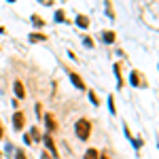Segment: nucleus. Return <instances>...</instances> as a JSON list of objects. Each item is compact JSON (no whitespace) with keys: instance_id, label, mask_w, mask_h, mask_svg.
I'll use <instances>...</instances> for the list:
<instances>
[{"instance_id":"f257e3e1","label":"nucleus","mask_w":159,"mask_h":159,"mask_svg":"<svg viewBox=\"0 0 159 159\" xmlns=\"http://www.w3.org/2000/svg\"><path fill=\"white\" fill-rule=\"evenodd\" d=\"M74 132H76V136H79L81 140H87L89 134H91V123L87 121V119H79L76 125H74Z\"/></svg>"},{"instance_id":"f03ea898","label":"nucleus","mask_w":159,"mask_h":159,"mask_svg":"<svg viewBox=\"0 0 159 159\" xmlns=\"http://www.w3.org/2000/svg\"><path fill=\"white\" fill-rule=\"evenodd\" d=\"M43 140H45V147L49 148V153H51V155H53V157H60V153H57V147H55V142H53V138H51V136L47 134L45 138H43Z\"/></svg>"},{"instance_id":"7ed1b4c3","label":"nucleus","mask_w":159,"mask_h":159,"mask_svg":"<svg viewBox=\"0 0 159 159\" xmlns=\"http://www.w3.org/2000/svg\"><path fill=\"white\" fill-rule=\"evenodd\" d=\"M70 81H72V85L76 87V89H85V81H83L76 72H70Z\"/></svg>"},{"instance_id":"20e7f679","label":"nucleus","mask_w":159,"mask_h":159,"mask_svg":"<svg viewBox=\"0 0 159 159\" xmlns=\"http://www.w3.org/2000/svg\"><path fill=\"white\" fill-rule=\"evenodd\" d=\"M24 112H15V117H13V127L15 129H21L24 127Z\"/></svg>"},{"instance_id":"39448f33","label":"nucleus","mask_w":159,"mask_h":159,"mask_svg":"<svg viewBox=\"0 0 159 159\" xmlns=\"http://www.w3.org/2000/svg\"><path fill=\"white\" fill-rule=\"evenodd\" d=\"M13 89H15V96H17L19 100H21V98L25 96V91H24V85H21L19 81H15V85H13Z\"/></svg>"},{"instance_id":"423d86ee","label":"nucleus","mask_w":159,"mask_h":159,"mask_svg":"<svg viewBox=\"0 0 159 159\" xmlns=\"http://www.w3.org/2000/svg\"><path fill=\"white\" fill-rule=\"evenodd\" d=\"M30 40H32V43H45L47 36H45V34H40V32H34V34H30Z\"/></svg>"},{"instance_id":"0eeeda50","label":"nucleus","mask_w":159,"mask_h":159,"mask_svg":"<svg viewBox=\"0 0 159 159\" xmlns=\"http://www.w3.org/2000/svg\"><path fill=\"white\" fill-rule=\"evenodd\" d=\"M102 38H104V43H115V32H110V30H106V32H102Z\"/></svg>"},{"instance_id":"6e6552de","label":"nucleus","mask_w":159,"mask_h":159,"mask_svg":"<svg viewBox=\"0 0 159 159\" xmlns=\"http://www.w3.org/2000/svg\"><path fill=\"white\" fill-rule=\"evenodd\" d=\"M85 159H100V153L96 148H87L85 151Z\"/></svg>"},{"instance_id":"1a4fd4ad","label":"nucleus","mask_w":159,"mask_h":159,"mask_svg":"<svg viewBox=\"0 0 159 159\" xmlns=\"http://www.w3.org/2000/svg\"><path fill=\"white\" fill-rule=\"evenodd\" d=\"M76 25H79V28H87V25H89V19H87L85 15H79V17H76Z\"/></svg>"},{"instance_id":"9d476101","label":"nucleus","mask_w":159,"mask_h":159,"mask_svg":"<svg viewBox=\"0 0 159 159\" xmlns=\"http://www.w3.org/2000/svg\"><path fill=\"white\" fill-rule=\"evenodd\" d=\"M45 123H47V127H49V129H55V121H53V117H51V115L45 117Z\"/></svg>"},{"instance_id":"9b49d317","label":"nucleus","mask_w":159,"mask_h":159,"mask_svg":"<svg viewBox=\"0 0 159 159\" xmlns=\"http://www.w3.org/2000/svg\"><path fill=\"white\" fill-rule=\"evenodd\" d=\"M129 79H132V85H138V83H140V74H138V72H132Z\"/></svg>"},{"instance_id":"f8f14e48","label":"nucleus","mask_w":159,"mask_h":159,"mask_svg":"<svg viewBox=\"0 0 159 159\" xmlns=\"http://www.w3.org/2000/svg\"><path fill=\"white\" fill-rule=\"evenodd\" d=\"M32 21H34V25H38V28H40V25H45V21H43L38 15H32Z\"/></svg>"},{"instance_id":"ddd939ff","label":"nucleus","mask_w":159,"mask_h":159,"mask_svg":"<svg viewBox=\"0 0 159 159\" xmlns=\"http://www.w3.org/2000/svg\"><path fill=\"white\" fill-rule=\"evenodd\" d=\"M30 138H32V140H38V138H40V136H38V129H36V127H32V132H30Z\"/></svg>"},{"instance_id":"4468645a","label":"nucleus","mask_w":159,"mask_h":159,"mask_svg":"<svg viewBox=\"0 0 159 159\" xmlns=\"http://www.w3.org/2000/svg\"><path fill=\"white\" fill-rule=\"evenodd\" d=\"M89 100H91V104H96V106L100 104V102H98V98H96V93H93V91H89Z\"/></svg>"},{"instance_id":"2eb2a0df","label":"nucleus","mask_w":159,"mask_h":159,"mask_svg":"<svg viewBox=\"0 0 159 159\" xmlns=\"http://www.w3.org/2000/svg\"><path fill=\"white\" fill-rule=\"evenodd\" d=\"M66 17H64V11H57L55 13V21H64Z\"/></svg>"},{"instance_id":"dca6fc26","label":"nucleus","mask_w":159,"mask_h":159,"mask_svg":"<svg viewBox=\"0 0 159 159\" xmlns=\"http://www.w3.org/2000/svg\"><path fill=\"white\" fill-rule=\"evenodd\" d=\"M15 159H25V153L24 151H15Z\"/></svg>"},{"instance_id":"f3484780","label":"nucleus","mask_w":159,"mask_h":159,"mask_svg":"<svg viewBox=\"0 0 159 159\" xmlns=\"http://www.w3.org/2000/svg\"><path fill=\"white\" fill-rule=\"evenodd\" d=\"M40 2H43V4H47V7H49V4H53V0H40Z\"/></svg>"},{"instance_id":"a211bd4d","label":"nucleus","mask_w":159,"mask_h":159,"mask_svg":"<svg viewBox=\"0 0 159 159\" xmlns=\"http://www.w3.org/2000/svg\"><path fill=\"white\" fill-rule=\"evenodd\" d=\"M2 134H4V132H2V127H0V138H2Z\"/></svg>"},{"instance_id":"6ab92c4d","label":"nucleus","mask_w":159,"mask_h":159,"mask_svg":"<svg viewBox=\"0 0 159 159\" xmlns=\"http://www.w3.org/2000/svg\"><path fill=\"white\" fill-rule=\"evenodd\" d=\"M9 2H15V0H9Z\"/></svg>"}]
</instances>
